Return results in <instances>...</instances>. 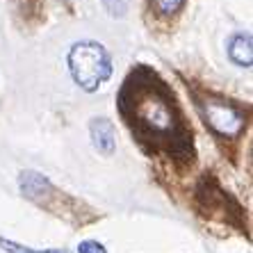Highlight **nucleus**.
<instances>
[{"instance_id":"1","label":"nucleus","mask_w":253,"mask_h":253,"mask_svg":"<svg viewBox=\"0 0 253 253\" xmlns=\"http://www.w3.org/2000/svg\"><path fill=\"white\" fill-rule=\"evenodd\" d=\"M144 76L146 80H141L139 73H132L121 91L124 117L139 137H146L151 141L180 139V121L173 105V96L169 94L165 83H160L148 71H144Z\"/></svg>"},{"instance_id":"2","label":"nucleus","mask_w":253,"mask_h":253,"mask_svg":"<svg viewBox=\"0 0 253 253\" xmlns=\"http://www.w3.org/2000/svg\"><path fill=\"white\" fill-rule=\"evenodd\" d=\"M66 64L73 83L87 94L98 91L112 76V57L107 48L91 39L73 43L66 55Z\"/></svg>"},{"instance_id":"3","label":"nucleus","mask_w":253,"mask_h":253,"mask_svg":"<svg viewBox=\"0 0 253 253\" xmlns=\"http://www.w3.org/2000/svg\"><path fill=\"white\" fill-rule=\"evenodd\" d=\"M199 110L203 121L219 137H226V139L240 137L244 126H247V117H244V112L240 107L226 98H219V96H203V98H199Z\"/></svg>"},{"instance_id":"4","label":"nucleus","mask_w":253,"mask_h":253,"mask_svg":"<svg viewBox=\"0 0 253 253\" xmlns=\"http://www.w3.org/2000/svg\"><path fill=\"white\" fill-rule=\"evenodd\" d=\"M18 189L25 199L35 201V203H46L53 196V183L43 173L32 169H25L18 173Z\"/></svg>"},{"instance_id":"5","label":"nucleus","mask_w":253,"mask_h":253,"mask_svg":"<svg viewBox=\"0 0 253 253\" xmlns=\"http://www.w3.org/2000/svg\"><path fill=\"white\" fill-rule=\"evenodd\" d=\"M89 135H91V144L98 151L100 155H114L117 151V130H114V124L105 117H96L91 119L89 124Z\"/></svg>"},{"instance_id":"6","label":"nucleus","mask_w":253,"mask_h":253,"mask_svg":"<svg viewBox=\"0 0 253 253\" xmlns=\"http://www.w3.org/2000/svg\"><path fill=\"white\" fill-rule=\"evenodd\" d=\"M228 57L233 64L242 66V69H249L253 59V43H251V35H235L228 39Z\"/></svg>"},{"instance_id":"7","label":"nucleus","mask_w":253,"mask_h":253,"mask_svg":"<svg viewBox=\"0 0 253 253\" xmlns=\"http://www.w3.org/2000/svg\"><path fill=\"white\" fill-rule=\"evenodd\" d=\"M155 2V9L160 14H165V16H171V14H176L180 7L185 5V0H153Z\"/></svg>"},{"instance_id":"8","label":"nucleus","mask_w":253,"mask_h":253,"mask_svg":"<svg viewBox=\"0 0 253 253\" xmlns=\"http://www.w3.org/2000/svg\"><path fill=\"white\" fill-rule=\"evenodd\" d=\"M0 249L7 253H42L37 249H30V247H23V244H16L12 240H5V237H0Z\"/></svg>"},{"instance_id":"9","label":"nucleus","mask_w":253,"mask_h":253,"mask_svg":"<svg viewBox=\"0 0 253 253\" xmlns=\"http://www.w3.org/2000/svg\"><path fill=\"white\" fill-rule=\"evenodd\" d=\"M103 5H105L110 16H124L126 9H128L126 0H103Z\"/></svg>"},{"instance_id":"10","label":"nucleus","mask_w":253,"mask_h":253,"mask_svg":"<svg viewBox=\"0 0 253 253\" xmlns=\"http://www.w3.org/2000/svg\"><path fill=\"white\" fill-rule=\"evenodd\" d=\"M78 253H107V249L96 240H84L78 244Z\"/></svg>"},{"instance_id":"11","label":"nucleus","mask_w":253,"mask_h":253,"mask_svg":"<svg viewBox=\"0 0 253 253\" xmlns=\"http://www.w3.org/2000/svg\"><path fill=\"white\" fill-rule=\"evenodd\" d=\"M42 253H69L66 249H46V251H42Z\"/></svg>"}]
</instances>
